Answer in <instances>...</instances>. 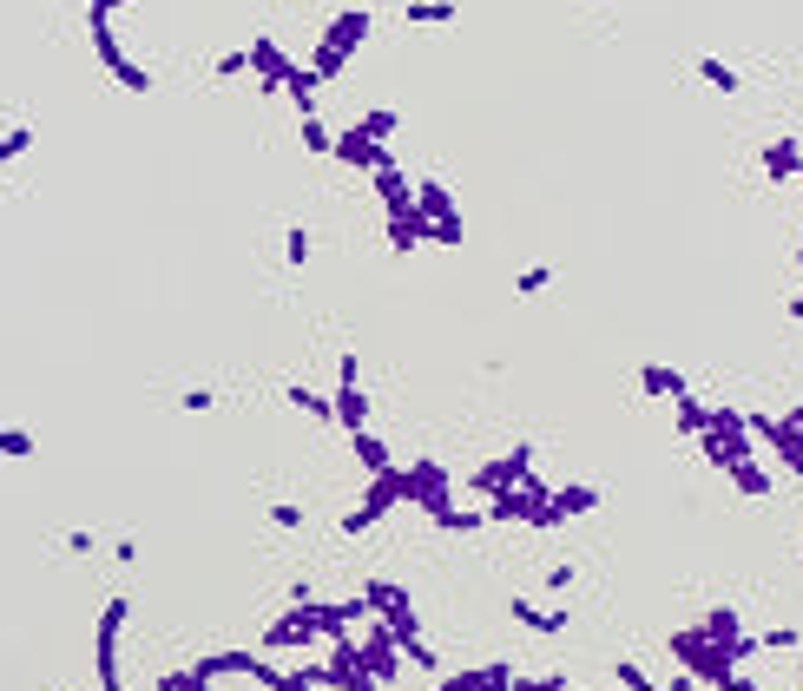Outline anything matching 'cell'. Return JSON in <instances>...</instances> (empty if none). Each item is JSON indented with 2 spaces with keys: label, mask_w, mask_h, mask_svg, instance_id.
I'll return each mask as SVG.
<instances>
[{
  "label": "cell",
  "mask_w": 803,
  "mask_h": 691,
  "mask_svg": "<svg viewBox=\"0 0 803 691\" xmlns=\"http://www.w3.org/2000/svg\"><path fill=\"white\" fill-rule=\"evenodd\" d=\"M363 40H369V14H363V7H356V14H336L330 20V40H323V53H316V79H336V73H343V60L363 47Z\"/></svg>",
  "instance_id": "cell-1"
},
{
  "label": "cell",
  "mask_w": 803,
  "mask_h": 691,
  "mask_svg": "<svg viewBox=\"0 0 803 691\" xmlns=\"http://www.w3.org/2000/svg\"><path fill=\"white\" fill-rule=\"evenodd\" d=\"M395 501H409V468H389V474H376L369 501H363V507H349V514H343V534H363V527H376V520L389 514Z\"/></svg>",
  "instance_id": "cell-2"
},
{
  "label": "cell",
  "mask_w": 803,
  "mask_h": 691,
  "mask_svg": "<svg viewBox=\"0 0 803 691\" xmlns=\"http://www.w3.org/2000/svg\"><path fill=\"white\" fill-rule=\"evenodd\" d=\"M672 652L685 659V672H692L698 685H725V678H731V652H725V645H711L705 632H678Z\"/></svg>",
  "instance_id": "cell-3"
},
{
  "label": "cell",
  "mask_w": 803,
  "mask_h": 691,
  "mask_svg": "<svg viewBox=\"0 0 803 691\" xmlns=\"http://www.w3.org/2000/svg\"><path fill=\"white\" fill-rule=\"evenodd\" d=\"M126 599H106V619H99V691H119V626H126Z\"/></svg>",
  "instance_id": "cell-4"
},
{
  "label": "cell",
  "mask_w": 803,
  "mask_h": 691,
  "mask_svg": "<svg viewBox=\"0 0 803 691\" xmlns=\"http://www.w3.org/2000/svg\"><path fill=\"white\" fill-rule=\"evenodd\" d=\"M330 415L349 428V435H363V428H369V395H363V382H343V389L330 395Z\"/></svg>",
  "instance_id": "cell-5"
},
{
  "label": "cell",
  "mask_w": 803,
  "mask_h": 691,
  "mask_svg": "<svg viewBox=\"0 0 803 691\" xmlns=\"http://www.w3.org/2000/svg\"><path fill=\"white\" fill-rule=\"evenodd\" d=\"M336 158H343V165H369V172H376V165H389V152H382V145L369 139L363 126H349L343 139H336Z\"/></svg>",
  "instance_id": "cell-6"
},
{
  "label": "cell",
  "mask_w": 803,
  "mask_h": 691,
  "mask_svg": "<svg viewBox=\"0 0 803 691\" xmlns=\"http://www.w3.org/2000/svg\"><path fill=\"white\" fill-rule=\"evenodd\" d=\"M376 191H382V205H389V218L415 211V185H409L402 172H395V158H389V165H376Z\"/></svg>",
  "instance_id": "cell-7"
},
{
  "label": "cell",
  "mask_w": 803,
  "mask_h": 691,
  "mask_svg": "<svg viewBox=\"0 0 803 691\" xmlns=\"http://www.w3.org/2000/svg\"><path fill=\"white\" fill-rule=\"evenodd\" d=\"M402 645H395V632H376V639H369V652H363V665H369V678H376V685H389L395 672H402Z\"/></svg>",
  "instance_id": "cell-8"
},
{
  "label": "cell",
  "mask_w": 803,
  "mask_h": 691,
  "mask_svg": "<svg viewBox=\"0 0 803 691\" xmlns=\"http://www.w3.org/2000/svg\"><path fill=\"white\" fill-rule=\"evenodd\" d=\"M764 172L771 178H803V145L797 139H771L764 145Z\"/></svg>",
  "instance_id": "cell-9"
},
{
  "label": "cell",
  "mask_w": 803,
  "mask_h": 691,
  "mask_svg": "<svg viewBox=\"0 0 803 691\" xmlns=\"http://www.w3.org/2000/svg\"><path fill=\"white\" fill-rule=\"evenodd\" d=\"M316 606H303V613H290V619H277V626H270V645H303V639H316Z\"/></svg>",
  "instance_id": "cell-10"
},
{
  "label": "cell",
  "mask_w": 803,
  "mask_h": 691,
  "mask_svg": "<svg viewBox=\"0 0 803 691\" xmlns=\"http://www.w3.org/2000/svg\"><path fill=\"white\" fill-rule=\"evenodd\" d=\"M507 613H514L527 632H567V613H547V606H534V599H507Z\"/></svg>",
  "instance_id": "cell-11"
},
{
  "label": "cell",
  "mask_w": 803,
  "mask_h": 691,
  "mask_svg": "<svg viewBox=\"0 0 803 691\" xmlns=\"http://www.w3.org/2000/svg\"><path fill=\"white\" fill-rule=\"evenodd\" d=\"M553 520H573V514H593L599 507V487H560V494H547Z\"/></svg>",
  "instance_id": "cell-12"
},
{
  "label": "cell",
  "mask_w": 803,
  "mask_h": 691,
  "mask_svg": "<svg viewBox=\"0 0 803 691\" xmlns=\"http://www.w3.org/2000/svg\"><path fill=\"white\" fill-rule=\"evenodd\" d=\"M639 389H646V395H672V402H678V395H685V376H678V369H659V362H646V369H639Z\"/></svg>",
  "instance_id": "cell-13"
},
{
  "label": "cell",
  "mask_w": 803,
  "mask_h": 691,
  "mask_svg": "<svg viewBox=\"0 0 803 691\" xmlns=\"http://www.w3.org/2000/svg\"><path fill=\"white\" fill-rule=\"evenodd\" d=\"M415 211H422L428 224H435V218H455V198H448L441 185H415Z\"/></svg>",
  "instance_id": "cell-14"
},
{
  "label": "cell",
  "mask_w": 803,
  "mask_h": 691,
  "mask_svg": "<svg viewBox=\"0 0 803 691\" xmlns=\"http://www.w3.org/2000/svg\"><path fill=\"white\" fill-rule=\"evenodd\" d=\"M698 79H705V86H718V93H744V79L731 73L718 53H705V60H698Z\"/></svg>",
  "instance_id": "cell-15"
},
{
  "label": "cell",
  "mask_w": 803,
  "mask_h": 691,
  "mask_svg": "<svg viewBox=\"0 0 803 691\" xmlns=\"http://www.w3.org/2000/svg\"><path fill=\"white\" fill-rule=\"evenodd\" d=\"M731 481H738V494H751V501H764V494H771V474L757 468V461H738V468H725Z\"/></svg>",
  "instance_id": "cell-16"
},
{
  "label": "cell",
  "mask_w": 803,
  "mask_h": 691,
  "mask_svg": "<svg viewBox=\"0 0 803 691\" xmlns=\"http://www.w3.org/2000/svg\"><path fill=\"white\" fill-rule=\"evenodd\" d=\"M251 66H257V73L270 79V86H277V79L290 73V60H284V53H277V40H257V47H251Z\"/></svg>",
  "instance_id": "cell-17"
},
{
  "label": "cell",
  "mask_w": 803,
  "mask_h": 691,
  "mask_svg": "<svg viewBox=\"0 0 803 691\" xmlns=\"http://www.w3.org/2000/svg\"><path fill=\"white\" fill-rule=\"evenodd\" d=\"M672 409H678V428H685V435H705L711 415H718V409H705V402H692V395H678Z\"/></svg>",
  "instance_id": "cell-18"
},
{
  "label": "cell",
  "mask_w": 803,
  "mask_h": 691,
  "mask_svg": "<svg viewBox=\"0 0 803 691\" xmlns=\"http://www.w3.org/2000/svg\"><path fill=\"white\" fill-rule=\"evenodd\" d=\"M356 461H363L369 474H389V468H395V461H389V448H382V441L369 435V428H363V435H356Z\"/></svg>",
  "instance_id": "cell-19"
},
{
  "label": "cell",
  "mask_w": 803,
  "mask_h": 691,
  "mask_svg": "<svg viewBox=\"0 0 803 691\" xmlns=\"http://www.w3.org/2000/svg\"><path fill=\"white\" fill-rule=\"evenodd\" d=\"M290 402H297L303 415H316V422H336V415H330V395H316L310 382H290Z\"/></svg>",
  "instance_id": "cell-20"
},
{
  "label": "cell",
  "mask_w": 803,
  "mask_h": 691,
  "mask_svg": "<svg viewBox=\"0 0 803 691\" xmlns=\"http://www.w3.org/2000/svg\"><path fill=\"white\" fill-rule=\"evenodd\" d=\"M409 20H415V27H448V20H455V7H448V0H415Z\"/></svg>",
  "instance_id": "cell-21"
},
{
  "label": "cell",
  "mask_w": 803,
  "mask_h": 691,
  "mask_svg": "<svg viewBox=\"0 0 803 691\" xmlns=\"http://www.w3.org/2000/svg\"><path fill=\"white\" fill-rule=\"evenodd\" d=\"M284 264H290V270L310 264V231H303V224H290V231H284Z\"/></svg>",
  "instance_id": "cell-22"
},
{
  "label": "cell",
  "mask_w": 803,
  "mask_h": 691,
  "mask_svg": "<svg viewBox=\"0 0 803 691\" xmlns=\"http://www.w3.org/2000/svg\"><path fill=\"white\" fill-rule=\"evenodd\" d=\"M303 152H336L330 126H323V119H316V112H303Z\"/></svg>",
  "instance_id": "cell-23"
},
{
  "label": "cell",
  "mask_w": 803,
  "mask_h": 691,
  "mask_svg": "<svg viewBox=\"0 0 803 691\" xmlns=\"http://www.w3.org/2000/svg\"><path fill=\"white\" fill-rule=\"evenodd\" d=\"M547 283H553V270H547V264H534V270H520V277H514V297H540Z\"/></svg>",
  "instance_id": "cell-24"
},
{
  "label": "cell",
  "mask_w": 803,
  "mask_h": 691,
  "mask_svg": "<svg viewBox=\"0 0 803 691\" xmlns=\"http://www.w3.org/2000/svg\"><path fill=\"white\" fill-rule=\"evenodd\" d=\"M27 145H33V126H7V132H0V165H7V158H20Z\"/></svg>",
  "instance_id": "cell-25"
},
{
  "label": "cell",
  "mask_w": 803,
  "mask_h": 691,
  "mask_svg": "<svg viewBox=\"0 0 803 691\" xmlns=\"http://www.w3.org/2000/svg\"><path fill=\"white\" fill-rule=\"evenodd\" d=\"M428 244H461V218H435L428 224Z\"/></svg>",
  "instance_id": "cell-26"
},
{
  "label": "cell",
  "mask_w": 803,
  "mask_h": 691,
  "mask_svg": "<svg viewBox=\"0 0 803 691\" xmlns=\"http://www.w3.org/2000/svg\"><path fill=\"white\" fill-rule=\"evenodd\" d=\"M619 685H626V691H659L646 672H639V665H619ZM672 691H685V685H672Z\"/></svg>",
  "instance_id": "cell-27"
},
{
  "label": "cell",
  "mask_w": 803,
  "mask_h": 691,
  "mask_svg": "<svg viewBox=\"0 0 803 691\" xmlns=\"http://www.w3.org/2000/svg\"><path fill=\"white\" fill-rule=\"evenodd\" d=\"M402 652H409V665H422V672H441V665H435V652H428L422 639H402Z\"/></svg>",
  "instance_id": "cell-28"
},
{
  "label": "cell",
  "mask_w": 803,
  "mask_h": 691,
  "mask_svg": "<svg viewBox=\"0 0 803 691\" xmlns=\"http://www.w3.org/2000/svg\"><path fill=\"white\" fill-rule=\"evenodd\" d=\"M205 685H211L205 672H172V678H165V691H205Z\"/></svg>",
  "instance_id": "cell-29"
},
{
  "label": "cell",
  "mask_w": 803,
  "mask_h": 691,
  "mask_svg": "<svg viewBox=\"0 0 803 691\" xmlns=\"http://www.w3.org/2000/svg\"><path fill=\"white\" fill-rule=\"evenodd\" d=\"M185 409L205 415V409H218V395H211V389H185Z\"/></svg>",
  "instance_id": "cell-30"
},
{
  "label": "cell",
  "mask_w": 803,
  "mask_h": 691,
  "mask_svg": "<svg viewBox=\"0 0 803 691\" xmlns=\"http://www.w3.org/2000/svg\"><path fill=\"white\" fill-rule=\"evenodd\" d=\"M363 132H369V139H382V132H395V112H369V119H363Z\"/></svg>",
  "instance_id": "cell-31"
},
{
  "label": "cell",
  "mask_w": 803,
  "mask_h": 691,
  "mask_svg": "<svg viewBox=\"0 0 803 691\" xmlns=\"http://www.w3.org/2000/svg\"><path fill=\"white\" fill-rule=\"evenodd\" d=\"M270 520H277V527H303V507H290V501H277V507H270Z\"/></svg>",
  "instance_id": "cell-32"
},
{
  "label": "cell",
  "mask_w": 803,
  "mask_h": 691,
  "mask_svg": "<svg viewBox=\"0 0 803 691\" xmlns=\"http://www.w3.org/2000/svg\"><path fill=\"white\" fill-rule=\"evenodd\" d=\"M244 66H251V53H224V60H218V79H237Z\"/></svg>",
  "instance_id": "cell-33"
},
{
  "label": "cell",
  "mask_w": 803,
  "mask_h": 691,
  "mask_svg": "<svg viewBox=\"0 0 803 691\" xmlns=\"http://www.w3.org/2000/svg\"><path fill=\"white\" fill-rule=\"evenodd\" d=\"M119 7H132V0H93V7H86V20H112Z\"/></svg>",
  "instance_id": "cell-34"
},
{
  "label": "cell",
  "mask_w": 803,
  "mask_h": 691,
  "mask_svg": "<svg viewBox=\"0 0 803 691\" xmlns=\"http://www.w3.org/2000/svg\"><path fill=\"white\" fill-rule=\"evenodd\" d=\"M514 691H573V685H560V678H520Z\"/></svg>",
  "instance_id": "cell-35"
},
{
  "label": "cell",
  "mask_w": 803,
  "mask_h": 691,
  "mask_svg": "<svg viewBox=\"0 0 803 691\" xmlns=\"http://www.w3.org/2000/svg\"><path fill=\"white\" fill-rule=\"evenodd\" d=\"M790 316H803V290H797V297H790Z\"/></svg>",
  "instance_id": "cell-36"
},
{
  "label": "cell",
  "mask_w": 803,
  "mask_h": 691,
  "mask_svg": "<svg viewBox=\"0 0 803 691\" xmlns=\"http://www.w3.org/2000/svg\"><path fill=\"white\" fill-rule=\"evenodd\" d=\"M790 428H797V435H803V409H797V415H790Z\"/></svg>",
  "instance_id": "cell-37"
}]
</instances>
